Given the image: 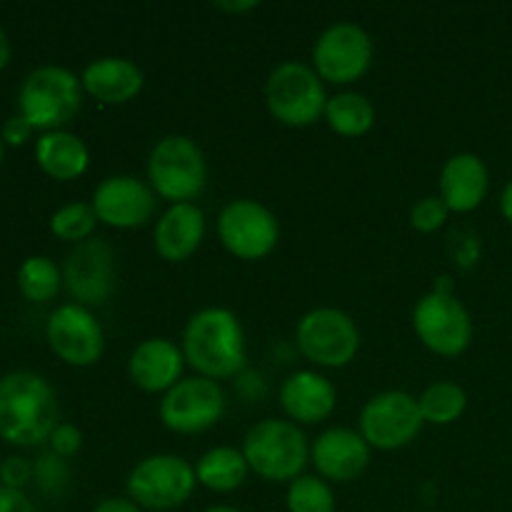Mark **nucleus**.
I'll return each instance as SVG.
<instances>
[{
    "instance_id": "obj_13",
    "label": "nucleus",
    "mask_w": 512,
    "mask_h": 512,
    "mask_svg": "<svg viewBox=\"0 0 512 512\" xmlns=\"http://www.w3.org/2000/svg\"><path fill=\"white\" fill-rule=\"evenodd\" d=\"M373 65V40L360 25L335 23L313 45V70L323 83L353 85Z\"/></svg>"
},
{
    "instance_id": "obj_31",
    "label": "nucleus",
    "mask_w": 512,
    "mask_h": 512,
    "mask_svg": "<svg viewBox=\"0 0 512 512\" xmlns=\"http://www.w3.org/2000/svg\"><path fill=\"white\" fill-rule=\"evenodd\" d=\"M448 205L443 203L440 195H428V198L418 200V203L410 208V225H413L418 233H438L445 223H448Z\"/></svg>"
},
{
    "instance_id": "obj_20",
    "label": "nucleus",
    "mask_w": 512,
    "mask_h": 512,
    "mask_svg": "<svg viewBox=\"0 0 512 512\" xmlns=\"http://www.w3.org/2000/svg\"><path fill=\"white\" fill-rule=\"evenodd\" d=\"M490 190V170L475 153H458L440 170V198L450 213H473L485 203Z\"/></svg>"
},
{
    "instance_id": "obj_24",
    "label": "nucleus",
    "mask_w": 512,
    "mask_h": 512,
    "mask_svg": "<svg viewBox=\"0 0 512 512\" xmlns=\"http://www.w3.org/2000/svg\"><path fill=\"white\" fill-rule=\"evenodd\" d=\"M250 468L243 450L230 448V445H218L200 455L195 463V478L198 485L213 490V493H233L248 478Z\"/></svg>"
},
{
    "instance_id": "obj_12",
    "label": "nucleus",
    "mask_w": 512,
    "mask_h": 512,
    "mask_svg": "<svg viewBox=\"0 0 512 512\" xmlns=\"http://www.w3.org/2000/svg\"><path fill=\"white\" fill-rule=\"evenodd\" d=\"M225 390L210 378H183L160 400V420L175 435H198L225 415Z\"/></svg>"
},
{
    "instance_id": "obj_32",
    "label": "nucleus",
    "mask_w": 512,
    "mask_h": 512,
    "mask_svg": "<svg viewBox=\"0 0 512 512\" xmlns=\"http://www.w3.org/2000/svg\"><path fill=\"white\" fill-rule=\"evenodd\" d=\"M48 443L55 455L68 460L73 458V455L80 450V445H83V433H80L73 423H58L53 433H50Z\"/></svg>"
},
{
    "instance_id": "obj_1",
    "label": "nucleus",
    "mask_w": 512,
    "mask_h": 512,
    "mask_svg": "<svg viewBox=\"0 0 512 512\" xmlns=\"http://www.w3.org/2000/svg\"><path fill=\"white\" fill-rule=\"evenodd\" d=\"M180 350L185 363L200 375L215 383L235 378L248 363L245 330L238 315L228 308H203L190 315L185 323Z\"/></svg>"
},
{
    "instance_id": "obj_36",
    "label": "nucleus",
    "mask_w": 512,
    "mask_h": 512,
    "mask_svg": "<svg viewBox=\"0 0 512 512\" xmlns=\"http://www.w3.org/2000/svg\"><path fill=\"white\" fill-rule=\"evenodd\" d=\"M93 512H143L130 498H105L95 505Z\"/></svg>"
},
{
    "instance_id": "obj_26",
    "label": "nucleus",
    "mask_w": 512,
    "mask_h": 512,
    "mask_svg": "<svg viewBox=\"0 0 512 512\" xmlns=\"http://www.w3.org/2000/svg\"><path fill=\"white\" fill-rule=\"evenodd\" d=\"M418 405L425 423L453 425L455 420L463 418L465 408H468V393L453 380H438L423 390Z\"/></svg>"
},
{
    "instance_id": "obj_38",
    "label": "nucleus",
    "mask_w": 512,
    "mask_h": 512,
    "mask_svg": "<svg viewBox=\"0 0 512 512\" xmlns=\"http://www.w3.org/2000/svg\"><path fill=\"white\" fill-rule=\"evenodd\" d=\"M215 8L225 10V13H248V10L258 8V3H215Z\"/></svg>"
},
{
    "instance_id": "obj_14",
    "label": "nucleus",
    "mask_w": 512,
    "mask_h": 512,
    "mask_svg": "<svg viewBox=\"0 0 512 512\" xmlns=\"http://www.w3.org/2000/svg\"><path fill=\"white\" fill-rule=\"evenodd\" d=\"M45 335L63 363L73 368H90L105 353V333L90 308L78 303H65L50 313Z\"/></svg>"
},
{
    "instance_id": "obj_19",
    "label": "nucleus",
    "mask_w": 512,
    "mask_h": 512,
    "mask_svg": "<svg viewBox=\"0 0 512 512\" xmlns=\"http://www.w3.org/2000/svg\"><path fill=\"white\" fill-rule=\"evenodd\" d=\"M338 405V390L315 370H298L288 375L280 388V408L288 415V420L298 425L323 423L333 415Z\"/></svg>"
},
{
    "instance_id": "obj_15",
    "label": "nucleus",
    "mask_w": 512,
    "mask_h": 512,
    "mask_svg": "<svg viewBox=\"0 0 512 512\" xmlns=\"http://www.w3.org/2000/svg\"><path fill=\"white\" fill-rule=\"evenodd\" d=\"M63 285L78 305H103L115 288V253L108 240L93 235L73 245L63 263Z\"/></svg>"
},
{
    "instance_id": "obj_40",
    "label": "nucleus",
    "mask_w": 512,
    "mask_h": 512,
    "mask_svg": "<svg viewBox=\"0 0 512 512\" xmlns=\"http://www.w3.org/2000/svg\"><path fill=\"white\" fill-rule=\"evenodd\" d=\"M203 512H240L238 508H230V505H215V508H208Z\"/></svg>"
},
{
    "instance_id": "obj_16",
    "label": "nucleus",
    "mask_w": 512,
    "mask_h": 512,
    "mask_svg": "<svg viewBox=\"0 0 512 512\" xmlns=\"http://www.w3.org/2000/svg\"><path fill=\"white\" fill-rule=\"evenodd\" d=\"M90 205L108 228L133 230L153 220L158 195L150 183H143L135 175H110L95 188Z\"/></svg>"
},
{
    "instance_id": "obj_22",
    "label": "nucleus",
    "mask_w": 512,
    "mask_h": 512,
    "mask_svg": "<svg viewBox=\"0 0 512 512\" xmlns=\"http://www.w3.org/2000/svg\"><path fill=\"white\" fill-rule=\"evenodd\" d=\"M85 95L103 105H125L140 95L145 85V75L133 60L105 55L85 65L80 75Z\"/></svg>"
},
{
    "instance_id": "obj_25",
    "label": "nucleus",
    "mask_w": 512,
    "mask_h": 512,
    "mask_svg": "<svg viewBox=\"0 0 512 512\" xmlns=\"http://www.w3.org/2000/svg\"><path fill=\"white\" fill-rule=\"evenodd\" d=\"M323 118L333 133L343 138H363L373 130L375 108L363 93L345 90V93L330 95Z\"/></svg>"
},
{
    "instance_id": "obj_27",
    "label": "nucleus",
    "mask_w": 512,
    "mask_h": 512,
    "mask_svg": "<svg viewBox=\"0 0 512 512\" xmlns=\"http://www.w3.org/2000/svg\"><path fill=\"white\" fill-rule=\"evenodd\" d=\"M63 285V270L45 255H30L18 268V288L30 303H48Z\"/></svg>"
},
{
    "instance_id": "obj_33",
    "label": "nucleus",
    "mask_w": 512,
    "mask_h": 512,
    "mask_svg": "<svg viewBox=\"0 0 512 512\" xmlns=\"http://www.w3.org/2000/svg\"><path fill=\"white\" fill-rule=\"evenodd\" d=\"M30 478H33V463H28V460L20 458V455H8V458L0 463V480H3L5 488L23 490Z\"/></svg>"
},
{
    "instance_id": "obj_21",
    "label": "nucleus",
    "mask_w": 512,
    "mask_h": 512,
    "mask_svg": "<svg viewBox=\"0 0 512 512\" xmlns=\"http://www.w3.org/2000/svg\"><path fill=\"white\" fill-rule=\"evenodd\" d=\"M205 238V213L195 203L170 205L155 223V253L168 263H185Z\"/></svg>"
},
{
    "instance_id": "obj_11",
    "label": "nucleus",
    "mask_w": 512,
    "mask_h": 512,
    "mask_svg": "<svg viewBox=\"0 0 512 512\" xmlns=\"http://www.w3.org/2000/svg\"><path fill=\"white\" fill-rule=\"evenodd\" d=\"M218 238L233 258L255 263L278 248L280 223L273 210L258 200L238 198L220 210Z\"/></svg>"
},
{
    "instance_id": "obj_8",
    "label": "nucleus",
    "mask_w": 512,
    "mask_h": 512,
    "mask_svg": "<svg viewBox=\"0 0 512 512\" xmlns=\"http://www.w3.org/2000/svg\"><path fill=\"white\" fill-rule=\"evenodd\" d=\"M198 478L195 465L173 453L148 455L128 475V498L140 510H175L193 495Z\"/></svg>"
},
{
    "instance_id": "obj_39",
    "label": "nucleus",
    "mask_w": 512,
    "mask_h": 512,
    "mask_svg": "<svg viewBox=\"0 0 512 512\" xmlns=\"http://www.w3.org/2000/svg\"><path fill=\"white\" fill-rule=\"evenodd\" d=\"M8 63H10V40H8V33L3 30V25H0V70H3Z\"/></svg>"
},
{
    "instance_id": "obj_6",
    "label": "nucleus",
    "mask_w": 512,
    "mask_h": 512,
    "mask_svg": "<svg viewBox=\"0 0 512 512\" xmlns=\"http://www.w3.org/2000/svg\"><path fill=\"white\" fill-rule=\"evenodd\" d=\"M265 105L280 125L310 128L325 115L328 93L313 65L285 60L268 75Z\"/></svg>"
},
{
    "instance_id": "obj_10",
    "label": "nucleus",
    "mask_w": 512,
    "mask_h": 512,
    "mask_svg": "<svg viewBox=\"0 0 512 512\" xmlns=\"http://www.w3.org/2000/svg\"><path fill=\"white\" fill-rule=\"evenodd\" d=\"M418 398L405 390H385L373 395L360 410L358 433L373 450H400L413 443L423 430Z\"/></svg>"
},
{
    "instance_id": "obj_29",
    "label": "nucleus",
    "mask_w": 512,
    "mask_h": 512,
    "mask_svg": "<svg viewBox=\"0 0 512 512\" xmlns=\"http://www.w3.org/2000/svg\"><path fill=\"white\" fill-rule=\"evenodd\" d=\"M288 512H335V493L320 475H300L288 483Z\"/></svg>"
},
{
    "instance_id": "obj_18",
    "label": "nucleus",
    "mask_w": 512,
    "mask_h": 512,
    "mask_svg": "<svg viewBox=\"0 0 512 512\" xmlns=\"http://www.w3.org/2000/svg\"><path fill=\"white\" fill-rule=\"evenodd\" d=\"M185 355L180 345L168 338H148L135 345L128 360V375L143 393H168L183 380Z\"/></svg>"
},
{
    "instance_id": "obj_5",
    "label": "nucleus",
    "mask_w": 512,
    "mask_h": 512,
    "mask_svg": "<svg viewBox=\"0 0 512 512\" xmlns=\"http://www.w3.org/2000/svg\"><path fill=\"white\" fill-rule=\"evenodd\" d=\"M148 180L155 195L170 205L193 203L208 183L203 150L188 135H165L150 150Z\"/></svg>"
},
{
    "instance_id": "obj_2",
    "label": "nucleus",
    "mask_w": 512,
    "mask_h": 512,
    "mask_svg": "<svg viewBox=\"0 0 512 512\" xmlns=\"http://www.w3.org/2000/svg\"><path fill=\"white\" fill-rule=\"evenodd\" d=\"M58 425V395L53 385L30 370L0 378V438L13 445L48 443Z\"/></svg>"
},
{
    "instance_id": "obj_3",
    "label": "nucleus",
    "mask_w": 512,
    "mask_h": 512,
    "mask_svg": "<svg viewBox=\"0 0 512 512\" xmlns=\"http://www.w3.org/2000/svg\"><path fill=\"white\" fill-rule=\"evenodd\" d=\"M240 450L250 473L268 483H293L310 463V443L293 420H260L245 433Z\"/></svg>"
},
{
    "instance_id": "obj_9",
    "label": "nucleus",
    "mask_w": 512,
    "mask_h": 512,
    "mask_svg": "<svg viewBox=\"0 0 512 512\" xmlns=\"http://www.w3.org/2000/svg\"><path fill=\"white\" fill-rule=\"evenodd\" d=\"M298 350L318 368H345L360 350V330L345 310L313 308L295 328Z\"/></svg>"
},
{
    "instance_id": "obj_4",
    "label": "nucleus",
    "mask_w": 512,
    "mask_h": 512,
    "mask_svg": "<svg viewBox=\"0 0 512 512\" xmlns=\"http://www.w3.org/2000/svg\"><path fill=\"white\" fill-rule=\"evenodd\" d=\"M83 83L63 65H40L25 75L18 90V110L43 133L63 130L83 108Z\"/></svg>"
},
{
    "instance_id": "obj_41",
    "label": "nucleus",
    "mask_w": 512,
    "mask_h": 512,
    "mask_svg": "<svg viewBox=\"0 0 512 512\" xmlns=\"http://www.w3.org/2000/svg\"><path fill=\"white\" fill-rule=\"evenodd\" d=\"M3 145H5L3 138H0V160H3Z\"/></svg>"
},
{
    "instance_id": "obj_17",
    "label": "nucleus",
    "mask_w": 512,
    "mask_h": 512,
    "mask_svg": "<svg viewBox=\"0 0 512 512\" xmlns=\"http://www.w3.org/2000/svg\"><path fill=\"white\" fill-rule=\"evenodd\" d=\"M370 450L358 430L328 428L310 445V463L328 483H350L368 470Z\"/></svg>"
},
{
    "instance_id": "obj_28",
    "label": "nucleus",
    "mask_w": 512,
    "mask_h": 512,
    "mask_svg": "<svg viewBox=\"0 0 512 512\" xmlns=\"http://www.w3.org/2000/svg\"><path fill=\"white\" fill-rule=\"evenodd\" d=\"M98 215L90 203H68L50 215V233L65 243H85L98 228Z\"/></svg>"
},
{
    "instance_id": "obj_34",
    "label": "nucleus",
    "mask_w": 512,
    "mask_h": 512,
    "mask_svg": "<svg viewBox=\"0 0 512 512\" xmlns=\"http://www.w3.org/2000/svg\"><path fill=\"white\" fill-rule=\"evenodd\" d=\"M33 125L28 123V120L23 118V115H13V118H8L3 123V130H0V138H3V143L8 145H23L25 140L30 138V133H33Z\"/></svg>"
},
{
    "instance_id": "obj_30",
    "label": "nucleus",
    "mask_w": 512,
    "mask_h": 512,
    "mask_svg": "<svg viewBox=\"0 0 512 512\" xmlns=\"http://www.w3.org/2000/svg\"><path fill=\"white\" fill-rule=\"evenodd\" d=\"M33 480L45 495H63L70 483L68 460L55 455L53 450H45L33 463Z\"/></svg>"
},
{
    "instance_id": "obj_37",
    "label": "nucleus",
    "mask_w": 512,
    "mask_h": 512,
    "mask_svg": "<svg viewBox=\"0 0 512 512\" xmlns=\"http://www.w3.org/2000/svg\"><path fill=\"white\" fill-rule=\"evenodd\" d=\"M500 213H503V218L512 225V180L505 185L503 195H500Z\"/></svg>"
},
{
    "instance_id": "obj_23",
    "label": "nucleus",
    "mask_w": 512,
    "mask_h": 512,
    "mask_svg": "<svg viewBox=\"0 0 512 512\" xmlns=\"http://www.w3.org/2000/svg\"><path fill=\"white\" fill-rule=\"evenodd\" d=\"M35 160L53 180H75L88 170L90 153L83 138L70 130H50L35 140Z\"/></svg>"
},
{
    "instance_id": "obj_7",
    "label": "nucleus",
    "mask_w": 512,
    "mask_h": 512,
    "mask_svg": "<svg viewBox=\"0 0 512 512\" xmlns=\"http://www.w3.org/2000/svg\"><path fill=\"white\" fill-rule=\"evenodd\" d=\"M413 330L420 343L440 358H458L473 343V318L450 285H435L415 303Z\"/></svg>"
},
{
    "instance_id": "obj_35",
    "label": "nucleus",
    "mask_w": 512,
    "mask_h": 512,
    "mask_svg": "<svg viewBox=\"0 0 512 512\" xmlns=\"http://www.w3.org/2000/svg\"><path fill=\"white\" fill-rule=\"evenodd\" d=\"M0 512H38L23 490L0 485Z\"/></svg>"
}]
</instances>
